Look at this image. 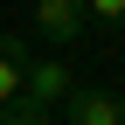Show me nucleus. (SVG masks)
<instances>
[{"label":"nucleus","mask_w":125,"mask_h":125,"mask_svg":"<svg viewBox=\"0 0 125 125\" xmlns=\"http://www.w3.org/2000/svg\"><path fill=\"white\" fill-rule=\"evenodd\" d=\"M83 28H90L83 0H35V35H49V42H76Z\"/></svg>","instance_id":"7ed1b4c3"},{"label":"nucleus","mask_w":125,"mask_h":125,"mask_svg":"<svg viewBox=\"0 0 125 125\" xmlns=\"http://www.w3.org/2000/svg\"><path fill=\"white\" fill-rule=\"evenodd\" d=\"M70 83H76L70 62H56V56H42V62L28 56V70H21V97L35 104V111H56V104L70 97Z\"/></svg>","instance_id":"f03ea898"},{"label":"nucleus","mask_w":125,"mask_h":125,"mask_svg":"<svg viewBox=\"0 0 125 125\" xmlns=\"http://www.w3.org/2000/svg\"><path fill=\"white\" fill-rule=\"evenodd\" d=\"M56 111H70V125H125V90H104V83H70V97H62Z\"/></svg>","instance_id":"f257e3e1"},{"label":"nucleus","mask_w":125,"mask_h":125,"mask_svg":"<svg viewBox=\"0 0 125 125\" xmlns=\"http://www.w3.org/2000/svg\"><path fill=\"white\" fill-rule=\"evenodd\" d=\"M21 70H28V42L21 35H0V104L21 97Z\"/></svg>","instance_id":"20e7f679"},{"label":"nucleus","mask_w":125,"mask_h":125,"mask_svg":"<svg viewBox=\"0 0 125 125\" xmlns=\"http://www.w3.org/2000/svg\"><path fill=\"white\" fill-rule=\"evenodd\" d=\"M56 111H35L28 97H14V104H0V125H49Z\"/></svg>","instance_id":"39448f33"},{"label":"nucleus","mask_w":125,"mask_h":125,"mask_svg":"<svg viewBox=\"0 0 125 125\" xmlns=\"http://www.w3.org/2000/svg\"><path fill=\"white\" fill-rule=\"evenodd\" d=\"M83 14H90L97 28H118V21H125V0H83Z\"/></svg>","instance_id":"423d86ee"}]
</instances>
